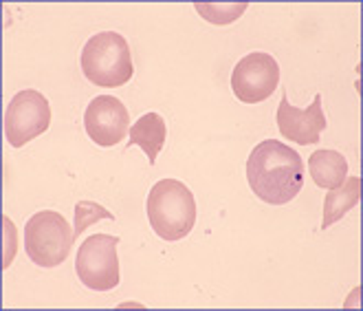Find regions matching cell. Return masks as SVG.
I'll use <instances>...</instances> for the list:
<instances>
[{
    "label": "cell",
    "instance_id": "6da1fadb",
    "mask_svg": "<svg viewBox=\"0 0 363 311\" xmlns=\"http://www.w3.org/2000/svg\"><path fill=\"white\" fill-rule=\"evenodd\" d=\"M247 181L253 195L271 205H284L302 192L304 159L277 139H264L247 159Z\"/></svg>",
    "mask_w": 363,
    "mask_h": 311
},
{
    "label": "cell",
    "instance_id": "7a4b0ae2",
    "mask_svg": "<svg viewBox=\"0 0 363 311\" xmlns=\"http://www.w3.org/2000/svg\"><path fill=\"white\" fill-rule=\"evenodd\" d=\"M147 221L163 241L185 239L196 223V201L179 179H161L145 201Z\"/></svg>",
    "mask_w": 363,
    "mask_h": 311
},
{
    "label": "cell",
    "instance_id": "3957f363",
    "mask_svg": "<svg viewBox=\"0 0 363 311\" xmlns=\"http://www.w3.org/2000/svg\"><path fill=\"white\" fill-rule=\"evenodd\" d=\"M82 71L91 84L117 89L133 80L135 67L130 47L117 31L95 33L82 49Z\"/></svg>",
    "mask_w": 363,
    "mask_h": 311
},
{
    "label": "cell",
    "instance_id": "277c9868",
    "mask_svg": "<svg viewBox=\"0 0 363 311\" xmlns=\"http://www.w3.org/2000/svg\"><path fill=\"white\" fill-rule=\"evenodd\" d=\"M75 243V227L60 212H35L25 225V250L40 267H57L67 261Z\"/></svg>",
    "mask_w": 363,
    "mask_h": 311
},
{
    "label": "cell",
    "instance_id": "5b68a950",
    "mask_svg": "<svg viewBox=\"0 0 363 311\" xmlns=\"http://www.w3.org/2000/svg\"><path fill=\"white\" fill-rule=\"evenodd\" d=\"M119 239L111 234H93L79 245L75 258L77 278L95 292H111L119 285Z\"/></svg>",
    "mask_w": 363,
    "mask_h": 311
},
{
    "label": "cell",
    "instance_id": "8992f818",
    "mask_svg": "<svg viewBox=\"0 0 363 311\" xmlns=\"http://www.w3.org/2000/svg\"><path fill=\"white\" fill-rule=\"evenodd\" d=\"M51 126V104L35 89L20 91L5 111V135L13 148H23Z\"/></svg>",
    "mask_w": 363,
    "mask_h": 311
},
{
    "label": "cell",
    "instance_id": "52a82bcc",
    "mask_svg": "<svg viewBox=\"0 0 363 311\" xmlns=\"http://www.w3.org/2000/svg\"><path fill=\"white\" fill-rule=\"evenodd\" d=\"M280 84V65L271 53L245 55L231 73V91L242 104H260Z\"/></svg>",
    "mask_w": 363,
    "mask_h": 311
},
{
    "label": "cell",
    "instance_id": "ba28073f",
    "mask_svg": "<svg viewBox=\"0 0 363 311\" xmlns=\"http://www.w3.org/2000/svg\"><path fill=\"white\" fill-rule=\"evenodd\" d=\"M84 129L97 146L111 148L130 133L128 131L130 129V115H128V109L121 104V99L113 95H97L84 113Z\"/></svg>",
    "mask_w": 363,
    "mask_h": 311
},
{
    "label": "cell",
    "instance_id": "9c48e42d",
    "mask_svg": "<svg viewBox=\"0 0 363 311\" xmlns=\"http://www.w3.org/2000/svg\"><path fill=\"white\" fill-rule=\"evenodd\" d=\"M277 129H280L282 137L289 141L300 143V146H308V143H317L319 135L326 129V115L322 109V95H315L313 104L308 109H295L289 104L286 95H282L280 107H277Z\"/></svg>",
    "mask_w": 363,
    "mask_h": 311
},
{
    "label": "cell",
    "instance_id": "30bf717a",
    "mask_svg": "<svg viewBox=\"0 0 363 311\" xmlns=\"http://www.w3.org/2000/svg\"><path fill=\"white\" fill-rule=\"evenodd\" d=\"M130 139H128V146H141L143 153L147 155L150 165L157 163V157L165 143L167 129H165V119L159 113H145L135 121V126L130 129Z\"/></svg>",
    "mask_w": 363,
    "mask_h": 311
},
{
    "label": "cell",
    "instance_id": "8fae6325",
    "mask_svg": "<svg viewBox=\"0 0 363 311\" xmlns=\"http://www.w3.org/2000/svg\"><path fill=\"white\" fill-rule=\"evenodd\" d=\"M308 168L315 185L333 190L348 177V161L337 151H317L308 157Z\"/></svg>",
    "mask_w": 363,
    "mask_h": 311
},
{
    "label": "cell",
    "instance_id": "7c38bea8",
    "mask_svg": "<svg viewBox=\"0 0 363 311\" xmlns=\"http://www.w3.org/2000/svg\"><path fill=\"white\" fill-rule=\"evenodd\" d=\"M361 199V177H346V181L333 188L324 199V219L322 227H330L339 219H344Z\"/></svg>",
    "mask_w": 363,
    "mask_h": 311
},
{
    "label": "cell",
    "instance_id": "4fadbf2b",
    "mask_svg": "<svg viewBox=\"0 0 363 311\" xmlns=\"http://www.w3.org/2000/svg\"><path fill=\"white\" fill-rule=\"evenodd\" d=\"M196 7V11L207 20V23H211V25H218V27H223V25H231V23H236V20L247 11V3H220V5H207V3H196L194 5Z\"/></svg>",
    "mask_w": 363,
    "mask_h": 311
},
{
    "label": "cell",
    "instance_id": "5bb4252c",
    "mask_svg": "<svg viewBox=\"0 0 363 311\" xmlns=\"http://www.w3.org/2000/svg\"><path fill=\"white\" fill-rule=\"evenodd\" d=\"M99 219H113V212L95 201H79L75 205V239L82 236V232Z\"/></svg>",
    "mask_w": 363,
    "mask_h": 311
}]
</instances>
